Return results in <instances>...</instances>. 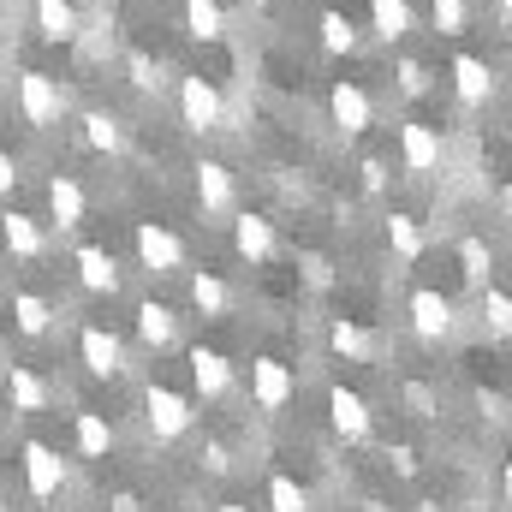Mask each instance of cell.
Listing matches in <instances>:
<instances>
[{
  "mask_svg": "<svg viewBox=\"0 0 512 512\" xmlns=\"http://www.w3.org/2000/svg\"><path fill=\"white\" fill-rule=\"evenodd\" d=\"M143 417H149L155 441H179V435H191V423H197L191 399H185V393H173V387H161V382L143 387Z\"/></svg>",
  "mask_w": 512,
  "mask_h": 512,
  "instance_id": "1",
  "label": "cell"
},
{
  "mask_svg": "<svg viewBox=\"0 0 512 512\" xmlns=\"http://www.w3.org/2000/svg\"><path fill=\"white\" fill-rule=\"evenodd\" d=\"M18 114H24V126H36V131L60 126V114H66V90H60L48 72H24V78H18Z\"/></svg>",
  "mask_w": 512,
  "mask_h": 512,
  "instance_id": "2",
  "label": "cell"
},
{
  "mask_svg": "<svg viewBox=\"0 0 512 512\" xmlns=\"http://www.w3.org/2000/svg\"><path fill=\"white\" fill-rule=\"evenodd\" d=\"M179 120L191 131H221L227 126V102L209 78H179Z\"/></svg>",
  "mask_w": 512,
  "mask_h": 512,
  "instance_id": "3",
  "label": "cell"
},
{
  "mask_svg": "<svg viewBox=\"0 0 512 512\" xmlns=\"http://www.w3.org/2000/svg\"><path fill=\"white\" fill-rule=\"evenodd\" d=\"M24 489L36 501H54L66 489V459L48 447V441H24Z\"/></svg>",
  "mask_w": 512,
  "mask_h": 512,
  "instance_id": "4",
  "label": "cell"
},
{
  "mask_svg": "<svg viewBox=\"0 0 512 512\" xmlns=\"http://www.w3.org/2000/svg\"><path fill=\"white\" fill-rule=\"evenodd\" d=\"M78 358H84V370H90V376H102V382H114V376L126 370V346H120L102 322H90V328L78 334Z\"/></svg>",
  "mask_w": 512,
  "mask_h": 512,
  "instance_id": "5",
  "label": "cell"
},
{
  "mask_svg": "<svg viewBox=\"0 0 512 512\" xmlns=\"http://www.w3.org/2000/svg\"><path fill=\"white\" fill-rule=\"evenodd\" d=\"M137 262L149 274H173V268H185V245L161 221H137Z\"/></svg>",
  "mask_w": 512,
  "mask_h": 512,
  "instance_id": "6",
  "label": "cell"
},
{
  "mask_svg": "<svg viewBox=\"0 0 512 512\" xmlns=\"http://www.w3.org/2000/svg\"><path fill=\"white\" fill-rule=\"evenodd\" d=\"M328 423L346 435V441H370V399L352 393V387H328Z\"/></svg>",
  "mask_w": 512,
  "mask_h": 512,
  "instance_id": "7",
  "label": "cell"
},
{
  "mask_svg": "<svg viewBox=\"0 0 512 512\" xmlns=\"http://www.w3.org/2000/svg\"><path fill=\"white\" fill-rule=\"evenodd\" d=\"M185 364H191V387H197L203 399H227V393H233V364H227L215 346H191Z\"/></svg>",
  "mask_w": 512,
  "mask_h": 512,
  "instance_id": "8",
  "label": "cell"
},
{
  "mask_svg": "<svg viewBox=\"0 0 512 512\" xmlns=\"http://www.w3.org/2000/svg\"><path fill=\"white\" fill-rule=\"evenodd\" d=\"M292 393H298V382H292V370H286L280 358H256L251 364V399L262 411H280Z\"/></svg>",
  "mask_w": 512,
  "mask_h": 512,
  "instance_id": "9",
  "label": "cell"
},
{
  "mask_svg": "<svg viewBox=\"0 0 512 512\" xmlns=\"http://www.w3.org/2000/svg\"><path fill=\"white\" fill-rule=\"evenodd\" d=\"M411 328H417V340H447V334H453V304H447L441 292L417 286V292H411Z\"/></svg>",
  "mask_w": 512,
  "mask_h": 512,
  "instance_id": "10",
  "label": "cell"
},
{
  "mask_svg": "<svg viewBox=\"0 0 512 512\" xmlns=\"http://www.w3.org/2000/svg\"><path fill=\"white\" fill-rule=\"evenodd\" d=\"M399 155H405V173H435L441 167V131L411 120V126L399 131Z\"/></svg>",
  "mask_w": 512,
  "mask_h": 512,
  "instance_id": "11",
  "label": "cell"
},
{
  "mask_svg": "<svg viewBox=\"0 0 512 512\" xmlns=\"http://www.w3.org/2000/svg\"><path fill=\"white\" fill-rule=\"evenodd\" d=\"M233 197H239L233 173H227L221 161H197V209H203V215H227Z\"/></svg>",
  "mask_w": 512,
  "mask_h": 512,
  "instance_id": "12",
  "label": "cell"
},
{
  "mask_svg": "<svg viewBox=\"0 0 512 512\" xmlns=\"http://www.w3.org/2000/svg\"><path fill=\"white\" fill-rule=\"evenodd\" d=\"M328 108H334V126L346 131V137H364V131H370V96H364L352 78H340V84H334Z\"/></svg>",
  "mask_w": 512,
  "mask_h": 512,
  "instance_id": "13",
  "label": "cell"
},
{
  "mask_svg": "<svg viewBox=\"0 0 512 512\" xmlns=\"http://www.w3.org/2000/svg\"><path fill=\"white\" fill-rule=\"evenodd\" d=\"M0 239H6V251L18 256V262H36V256L48 251V233H42V221L36 215H0Z\"/></svg>",
  "mask_w": 512,
  "mask_h": 512,
  "instance_id": "14",
  "label": "cell"
},
{
  "mask_svg": "<svg viewBox=\"0 0 512 512\" xmlns=\"http://www.w3.org/2000/svg\"><path fill=\"white\" fill-rule=\"evenodd\" d=\"M48 215H54L60 233L84 227V185H78L72 173H54V179H48Z\"/></svg>",
  "mask_w": 512,
  "mask_h": 512,
  "instance_id": "15",
  "label": "cell"
},
{
  "mask_svg": "<svg viewBox=\"0 0 512 512\" xmlns=\"http://www.w3.org/2000/svg\"><path fill=\"white\" fill-rule=\"evenodd\" d=\"M78 280H84V292H120V262L114 251H102V245H78Z\"/></svg>",
  "mask_w": 512,
  "mask_h": 512,
  "instance_id": "16",
  "label": "cell"
},
{
  "mask_svg": "<svg viewBox=\"0 0 512 512\" xmlns=\"http://www.w3.org/2000/svg\"><path fill=\"white\" fill-rule=\"evenodd\" d=\"M453 90H459L465 108H483V102L495 96V78H489V66H483L477 54H459V60H453Z\"/></svg>",
  "mask_w": 512,
  "mask_h": 512,
  "instance_id": "17",
  "label": "cell"
},
{
  "mask_svg": "<svg viewBox=\"0 0 512 512\" xmlns=\"http://www.w3.org/2000/svg\"><path fill=\"white\" fill-rule=\"evenodd\" d=\"M48 382L36 376V370H24V364H12V376H6V405L12 411H24V417H36V411H48Z\"/></svg>",
  "mask_w": 512,
  "mask_h": 512,
  "instance_id": "18",
  "label": "cell"
},
{
  "mask_svg": "<svg viewBox=\"0 0 512 512\" xmlns=\"http://www.w3.org/2000/svg\"><path fill=\"white\" fill-rule=\"evenodd\" d=\"M72 441H78V459H108V453H114V423H108L102 411H78Z\"/></svg>",
  "mask_w": 512,
  "mask_h": 512,
  "instance_id": "19",
  "label": "cell"
},
{
  "mask_svg": "<svg viewBox=\"0 0 512 512\" xmlns=\"http://www.w3.org/2000/svg\"><path fill=\"white\" fill-rule=\"evenodd\" d=\"M36 30H42V42H78V6L72 0H36Z\"/></svg>",
  "mask_w": 512,
  "mask_h": 512,
  "instance_id": "20",
  "label": "cell"
},
{
  "mask_svg": "<svg viewBox=\"0 0 512 512\" xmlns=\"http://www.w3.org/2000/svg\"><path fill=\"white\" fill-rule=\"evenodd\" d=\"M233 251L245 256V262H268L274 256V227L262 215H239L233 221Z\"/></svg>",
  "mask_w": 512,
  "mask_h": 512,
  "instance_id": "21",
  "label": "cell"
},
{
  "mask_svg": "<svg viewBox=\"0 0 512 512\" xmlns=\"http://www.w3.org/2000/svg\"><path fill=\"white\" fill-rule=\"evenodd\" d=\"M12 322H18V334L42 340V334L54 328V304H48L42 292H18V298H12Z\"/></svg>",
  "mask_w": 512,
  "mask_h": 512,
  "instance_id": "22",
  "label": "cell"
},
{
  "mask_svg": "<svg viewBox=\"0 0 512 512\" xmlns=\"http://www.w3.org/2000/svg\"><path fill=\"white\" fill-rule=\"evenodd\" d=\"M137 334H143V346H149V352H167V346H173V310H167V304H155V298H149V304H137Z\"/></svg>",
  "mask_w": 512,
  "mask_h": 512,
  "instance_id": "23",
  "label": "cell"
},
{
  "mask_svg": "<svg viewBox=\"0 0 512 512\" xmlns=\"http://www.w3.org/2000/svg\"><path fill=\"white\" fill-rule=\"evenodd\" d=\"M185 30H191L197 42H221V36H227L221 0H185Z\"/></svg>",
  "mask_w": 512,
  "mask_h": 512,
  "instance_id": "24",
  "label": "cell"
},
{
  "mask_svg": "<svg viewBox=\"0 0 512 512\" xmlns=\"http://www.w3.org/2000/svg\"><path fill=\"white\" fill-rule=\"evenodd\" d=\"M191 304L203 310V316H227V304H233V292H227V280L221 274H191Z\"/></svg>",
  "mask_w": 512,
  "mask_h": 512,
  "instance_id": "25",
  "label": "cell"
},
{
  "mask_svg": "<svg viewBox=\"0 0 512 512\" xmlns=\"http://www.w3.org/2000/svg\"><path fill=\"white\" fill-rule=\"evenodd\" d=\"M84 143L102 149V155H120V149H126V131H120L114 114H84Z\"/></svg>",
  "mask_w": 512,
  "mask_h": 512,
  "instance_id": "26",
  "label": "cell"
},
{
  "mask_svg": "<svg viewBox=\"0 0 512 512\" xmlns=\"http://www.w3.org/2000/svg\"><path fill=\"white\" fill-rule=\"evenodd\" d=\"M370 18H376V36L382 42H399L411 30V6L405 0H370Z\"/></svg>",
  "mask_w": 512,
  "mask_h": 512,
  "instance_id": "27",
  "label": "cell"
},
{
  "mask_svg": "<svg viewBox=\"0 0 512 512\" xmlns=\"http://www.w3.org/2000/svg\"><path fill=\"white\" fill-rule=\"evenodd\" d=\"M387 245L405 256V262H417V256H423V227H417V215H387Z\"/></svg>",
  "mask_w": 512,
  "mask_h": 512,
  "instance_id": "28",
  "label": "cell"
},
{
  "mask_svg": "<svg viewBox=\"0 0 512 512\" xmlns=\"http://www.w3.org/2000/svg\"><path fill=\"white\" fill-rule=\"evenodd\" d=\"M328 346H334L340 358H370V352H376V340H370L358 322H334V328H328Z\"/></svg>",
  "mask_w": 512,
  "mask_h": 512,
  "instance_id": "29",
  "label": "cell"
},
{
  "mask_svg": "<svg viewBox=\"0 0 512 512\" xmlns=\"http://www.w3.org/2000/svg\"><path fill=\"white\" fill-rule=\"evenodd\" d=\"M322 48H328V54H352V48H358V30H352L346 12H322Z\"/></svg>",
  "mask_w": 512,
  "mask_h": 512,
  "instance_id": "30",
  "label": "cell"
},
{
  "mask_svg": "<svg viewBox=\"0 0 512 512\" xmlns=\"http://www.w3.org/2000/svg\"><path fill=\"white\" fill-rule=\"evenodd\" d=\"M459 268H465V280H471V286H489V268H495V251H489L483 239H465V245H459Z\"/></svg>",
  "mask_w": 512,
  "mask_h": 512,
  "instance_id": "31",
  "label": "cell"
},
{
  "mask_svg": "<svg viewBox=\"0 0 512 512\" xmlns=\"http://www.w3.org/2000/svg\"><path fill=\"white\" fill-rule=\"evenodd\" d=\"M268 512H310L304 483H292V477H268Z\"/></svg>",
  "mask_w": 512,
  "mask_h": 512,
  "instance_id": "32",
  "label": "cell"
},
{
  "mask_svg": "<svg viewBox=\"0 0 512 512\" xmlns=\"http://www.w3.org/2000/svg\"><path fill=\"white\" fill-rule=\"evenodd\" d=\"M126 72H131V84H137V90H161V84H167V78H161V60H149L143 48H131V54H126Z\"/></svg>",
  "mask_w": 512,
  "mask_h": 512,
  "instance_id": "33",
  "label": "cell"
},
{
  "mask_svg": "<svg viewBox=\"0 0 512 512\" xmlns=\"http://www.w3.org/2000/svg\"><path fill=\"white\" fill-rule=\"evenodd\" d=\"M483 316H489V328H495V334H507V328H512V298L501 292V286H483Z\"/></svg>",
  "mask_w": 512,
  "mask_h": 512,
  "instance_id": "34",
  "label": "cell"
},
{
  "mask_svg": "<svg viewBox=\"0 0 512 512\" xmlns=\"http://www.w3.org/2000/svg\"><path fill=\"white\" fill-rule=\"evenodd\" d=\"M429 12H435V30L441 36H459L465 30V0H435Z\"/></svg>",
  "mask_w": 512,
  "mask_h": 512,
  "instance_id": "35",
  "label": "cell"
},
{
  "mask_svg": "<svg viewBox=\"0 0 512 512\" xmlns=\"http://www.w3.org/2000/svg\"><path fill=\"white\" fill-rule=\"evenodd\" d=\"M399 90L405 96H423L429 90V66L423 60H399Z\"/></svg>",
  "mask_w": 512,
  "mask_h": 512,
  "instance_id": "36",
  "label": "cell"
},
{
  "mask_svg": "<svg viewBox=\"0 0 512 512\" xmlns=\"http://www.w3.org/2000/svg\"><path fill=\"white\" fill-rule=\"evenodd\" d=\"M405 405H411L417 417H435V393H429L423 382H411V387H405Z\"/></svg>",
  "mask_w": 512,
  "mask_h": 512,
  "instance_id": "37",
  "label": "cell"
},
{
  "mask_svg": "<svg viewBox=\"0 0 512 512\" xmlns=\"http://www.w3.org/2000/svg\"><path fill=\"white\" fill-rule=\"evenodd\" d=\"M203 459H209V471H227V465H233V453H227L221 441H209V447H203Z\"/></svg>",
  "mask_w": 512,
  "mask_h": 512,
  "instance_id": "38",
  "label": "cell"
},
{
  "mask_svg": "<svg viewBox=\"0 0 512 512\" xmlns=\"http://www.w3.org/2000/svg\"><path fill=\"white\" fill-rule=\"evenodd\" d=\"M387 459L399 465V477H411V471H417V453H411V447H387Z\"/></svg>",
  "mask_w": 512,
  "mask_h": 512,
  "instance_id": "39",
  "label": "cell"
},
{
  "mask_svg": "<svg viewBox=\"0 0 512 512\" xmlns=\"http://www.w3.org/2000/svg\"><path fill=\"white\" fill-rule=\"evenodd\" d=\"M12 185H18V161H12V155H6V149H0V197H6V191H12Z\"/></svg>",
  "mask_w": 512,
  "mask_h": 512,
  "instance_id": "40",
  "label": "cell"
},
{
  "mask_svg": "<svg viewBox=\"0 0 512 512\" xmlns=\"http://www.w3.org/2000/svg\"><path fill=\"white\" fill-rule=\"evenodd\" d=\"M364 185H370V191H382V185H387V167H382V161H364Z\"/></svg>",
  "mask_w": 512,
  "mask_h": 512,
  "instance_id": "41",
  "label": "cell"
},
{
  "mask_svg": "<svg viewBox=\"0 0 512 512\" xmlns=\"http://www.w3.org/2000/svg\"><path fill=\"white\" fill-rule=\"evenodd\" d=\"M108 512H143V501H137V495H131V489H120V495H114V501H108Z\"/></svg>",
  "mask_w": 512,
  "mask_h": 512,
  "instance_id": "42",
  "label": "cell"
},
{
  "mask_svg": "<svg viewBox=\"0 0 512 512\" xmlns=\"http://www.w3.org/2000/svg\"><path fill=\"white\" fill-rule=\"evenodd\" d=\"M417 512H441V501H423V507H417Z\"/></svg>",
  "mask_w": 512,
  "mask_h": 512,
  "instance_id": "43",
  "label": "cell"
},
{
  "mask_svg": "<svg viewBox=\"0 0 512 512\" xmlns=\"http://www.w3.org/2000/svg\"><path fill=\"white\" fill-rule=\"evenodd\" d=\"M221 512H251V507H221Z\"/></svg>",
  "mask_w": 512,
  "mask_h": 512,
  "instance_id": "44",
  "label": "cell"
},
{
  "mask_svg": "<svg viewBox=\"0 0 512 512\" xmlns=\"http://www.w3.org/2000/svg\"><path fill=\"white\" fill-rule=\"evenodd\" d=\"M0 512H6V489H0Z\"/></svg>",
  "mask_w": 512,
  "mask_h": 512,
  "instance_id": "45",
  "label": "cell"
},
{
  "mask_svg": "<svg viewBox=\"0 0 512 512\" xmlns=\"http://www.w3.org/2000/svg\"><path fill=\"white\" fill-rule=\"evenodd\" d=\"M0 364H6V346H0Z\"/></svg>",
  "mask_w": 512,
  "mask_h": 512,
  "instance_id": "46",
  "label": "cell"
},
{
  "mask_svg": "<svg viewBox=\"0 0 512 512\" xmlns=\"http://www.w3.org/2000/svg\"><path fill=\"white\" fill-rule=\"evenodd\" d=\"M507 6H512V0H501V12H507Z\"/></svg>",
  "mask_w": 512,
  "mask_h": 512,
  "instance_id": "47",
  "label": "cell"
}]
</instances>
